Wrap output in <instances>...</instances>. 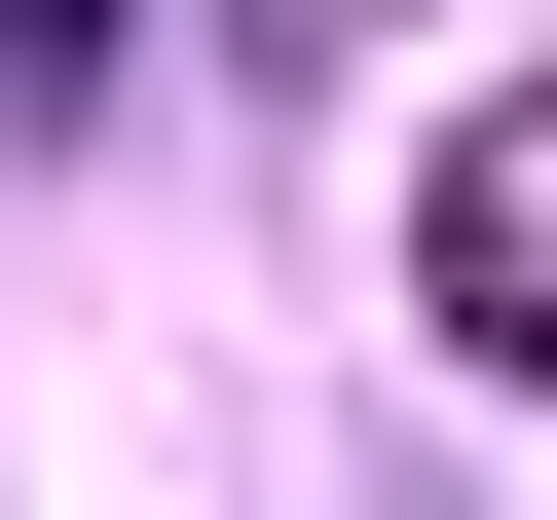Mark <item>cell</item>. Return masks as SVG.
Returning <instances> with one entry per match:
<instances>
[{"instance_id":"6da1fadb","label":"cell","mask_w":557,"mask_h":520,"mask_svg":"<svg viewBox=\"0 0 557 520\" xmlns=\"http://www.w3.org/2000/svg\"><path fill=\"white\" fill-rule=\"evenodd\" d=\"M409 298H446L483 372H557V75H483V112L409 149Z\"/></svg>"}]
</instances>
